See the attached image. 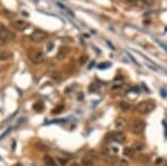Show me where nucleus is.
Instances as JSON below:
<instances>
[{
	"label": "nucleus",
	"mask_w": 167,
	"mask_h": 166,
	"mask_svg": "<svg viewBox=\"0 0 167 166\" xmlns=\"http://www.w3.org/2000/svg\"><path fill=\"white\" fill-rule=\"evenodd\" d=\"M28 55L31 61L35 64H41L45 60V54L41 49H30Z\"/></svg>",
	"instance_id": "obj_1"
},
{
	"label": "nucleus",
	"mask_w": 167,
	"mask_h": 166,
	"mask_svg": "<svg viewBox=\"0 0 167 166\" xmlns=\"http://www.w3.org/2000/svg\"><path fill=\"white\" fill-rule=\"evenodd\" d=\"M155 109V104L153 101H142L137 106V111L140 114H148Z\"/></svg>",
	"instance_id": "obj_2"
},
{
	"label": "nucleus",
	"mask_w": 167,
	"mask_h": 166,
	"mask_svg": "<svg viewBox=\"0 0 167 166\" xmlns=\"http://www.w3.org/2000/svg\"><path fill=\"white\" fill-rule=\"evenodd\" d=\"M15 38L14 32H11L8 28L0 25V40L2 42H9Z\"/></svg>",
	"instance_id": "obj_3"
},
{
	"label": "nucleus",
	"mask_w": 167,
	"mask_h": 166,
	"mask_svg": "<svg viewBox=\"0 0 167 166\" xmlns=\"http://www.w3.org/2000/svg\"><path fill=\"white\" fill-rule=\"evenodd\" d=\"M109 137H110V141H113L115 143H118V144H123V143L126 142V135L125 133L122 131H115L113 133L109 134Z\"/></svg>",
	"instance_id": "obj_4"
},
{
	"label": "nucleus",
	"mask_w": 167,
	"mask_h": 166,
	"mask_svg": "<svg viewBox=\"0 0 167 166\" xmlns=\"http://www.w3.org/2000/svg\"><path fill=\"white\" fill-rule=\"evenodd\" d=\"M145 127H146V123H145V121H142V119H136V121H134L133 124H132V131H133L134 134L138 135V134H142V133H143Z\"/></svg>",
	"instance_id": "obj_5"
},
{
	"label": "nucleus",
	"mask_w": 167,
	"mask_h": 166,
	"mask_svg": "<svg viewBox=\"0 0 167 166\" xmlns=\"http://www.w3.org/2000/svg\"><path fill=\"white\" fill-rule=\"evenodd\" d=\"M48 37V34L42 30H35L30 35V40L34 42H40Z\"/></svg>",
	"instance_id": "obj_6"
},
{
	"label": "nucleus",
	"mask_w": 167,
	"mask_h": 166,
	"mask_svg": "<svg viewBox=\"0 0 167 166\" xmlns=\"http://www.w3.org/2000/svg\"><path fill=\"white\" fill-rule=\"evenodd\" d=\"M94 155H95V152H92V151H90V152L87 154V155L82 158V166H94V162H95V157H94Z\"/></svg>",
	"instance_id": "obj_7"
},
{
	"label": "nucleus",
	"mask_w": 167,
	"mask_h": 166,
	"mask_svg": "<svg viewBox=\"0 0 167 166\" xmlns=\"http://www.w3.org/2000/svg\"><path fill=\"white\" fill-rule=\"evenodd\" d=\"M11 25L15 29H17L19 31H24L28 28V24L24 20H14L11 22Z\"/></svg>",
	"instance_id": "obj_8"
},
{
	"label": "nucleus",
	"mask_w": 167,
	"mask_h": 166,
	"mask_svg": "<svg viewBox=\"0 0 167 166\" xmlns=\"http://www.w3.org/2000/svg\"><path fill=\"white\" fill-rule=\"evenodd\" d=\"M68 52H69L68 47H66V46H62V47L58 49V52H57V55H56V58L58 59V60H64V59L67 57Z\"/></svg>",
	"instance_id": "obj_9"
},
{
	"label": "nucleus",
	"mask_w": 167,
	"mask_h": 166,
	"mask_svg": "<svg viewBox=\"0 0 167 166\" xmlns=\"http://www.w3.org/2000/svg\"><path fill=\"white\" fill-rule=\"evenodd\" d=\"M12 58V54L8 50H0V61H8Z\"/></svg>",
	"instance_id": "obj_10"
},
{
	"label": "nucleus",
	"mask_w": 167,
	"mask_h": 166,
	"mask_svg": "<svg viewBox=\"0 0 167 166\" xmlns=\"http://www.w3.org/2000/svg\"><path fill=\"white\" fill-rule=\"evenodd\" d=\"M44 163L46 166H57L56 162H55V159L51 157L50 155H46L44 157Z\"/></svg>",
	"instance_id": "obj_11"
},
{
	"label": "nucleus",
	"mask_w": 167,
	"mask_h": 166,
	"mask_svg": "<svg viewBox=\"0 0 167 166\" xmlns=\"http://www.w3.org/2000/svg\"><path fill=\"white\" fill-rule=\"evenodd\" d=\"M50 77H51V79H54L55 81H60V80L62 79V73L58 71V70H54V71H51Z\"/></svg>",
	"instance_id": "obj_12"
},
{
	"label": "nucleus",
	"mask_w": 167,
	"mask_h": 166,
	"mask_svg": "<svg viewBox=\"0 0 167 166\" xmlns=\"http://www.w3.org/2000/svg\"><path fill=\"white\" fill-rule=\"evenodd\" d=\"M119 107L123 111H132L133 105L130 104V103H127V101H122V103H119Z\"/></svg>",
	"instance_id": "obj_13"
},
{
	"label": "nucleus",
	"mask_w": 167,
	"mask_h": 166,
	"mask_svg": "<svg viewBox=\"0 0 167 166\" xmlns=\"http://www.w3.org/2000/svg\"><path fill=\"white\" fill-rule=\"evenodd\" d=\"M132 147H133V149L135 152H142V151L145 148V144L142 142H135Z\"/></svg>",
	"instance_id": "obj_14"
},
{
	"label": "nucleus",
	"mask_w": 167,
	"mask_h": 166,
	"mask_svg": "<svg viewBox=\"0 0 167 166\" xmlns=\"http://www.w3.org/2000/svg\"><path fill=\"white\" fill-rule=\"evenodd\" d=\"M116 127L118 128V129H124V128L126 127V121H124L123 118H117L116 119Z\"/></svg>",
	"instance_id": "obj_15"
},
{
	"label": "nucleus",
	"mask_w": 167,
	"mask_h": 166,
	"mask_svg": "<svg viewBox=\"0 0 167 166\" xmlns=\"http://www.w3.org/2000/svg\"><path fill=\"white\" fill-rule=\"evenodd\" d=\"M134 153H135V151L133 149V147H126V148H124V155L127 156V157H133Z\"/></svg>",
	"instance_id": "obj_16"
},
{
	"label": "nucleus",
	"mask_w": 167,
	"mask_h": 166,
	"mask_svg": "<svg viewBox=\"0 0 167 166\" xmlns=\"http://www.w3.org/2000/svg\"><path fill=\"white\" fill-rule=\"evenodd\" d=\"M44 104L42 103H36V104L34 105V111H44Z\"/></svg>",
	"instance_id": "obj_17"
},
{
	"label": "nucleus",
	"mask_w": 167,
	"mask_h": 166,
	"mask_svg": "<svg viewBox=\"0 0 167 166\" xmlns=\"http://www.w3.org/2000/svg\"><path fill=\"white\" fill-rule=\"evenodd\" d=\"M57 5H58L59 7L62 8V10H64V11H66V12H68V14H69V16H72V11H70V10H69L68 8L64 7V5H62V4H57Z\"/></svg>",
	"instance_id": "obj_18"
},
{
	"label": "nucleus",
	"mask_w": 167,
	"mask_h": 166,
	"mask_svg": "<svg viewBox=\"0 0 167 166\" xmlns=\"http://www.w3.org/2000/svg\"><path fill=\"white\" fill-rule=\"evenodd\" d=\"M62 109H64V106H62H62H59V107H56L55 109H52V114H59Z\"/></svg>",
	"instance_id": "obj_19"
},
{
	"label": "nucleus",
	"mask_w": 167,
	"mask_h": 166,
	"mask_svg": "<svg viewBox=\"0 0 167 166\" xmlns=\"http://www.w3.org/2000/svg\"><path fill=\"white\" fill-rule=\"evenodd\" d=\"M140 1H142L145 6H150V5L154 4V1H155V0H140Z\"/></svg>",
	"instance_id": "obj_20"
},
{
	"label": "nucleus",
	"mask_w": 167,
	"mask_h": 166,
	"mask_svg": "<svg viewBox=\"0 0 167 166\" xmlns=\"http://www.w3.org/2000/svg\"><path fill=\"white\" fill-rule=\"evenodd\" d=\"M110 66V64L109 62H105V64H100V65L98 66V68L99 69H106L107 67H109Z\"/></svg>",
	"instance_id": "obj_21"
},
{
	"label": "nucleus",
	"mask_w": 167,
	"mask_h": 166,
	"mask_svg": "<svg viewBox=\"0 0 167 166\" xmlns=\"http://www.w3.org/2000/svg\"><path fill=\"white\" fill-rule=\"evenodd\" d=\"M58 161L60 162L62 166H65V164L67 163V161H68V159H67V158H62V157H60V158H58Z\"/></svg>",
	"instance_id": "obj_22"
},
{
	"label": "nucleus",
	"mask_w": 167,
	"mask_h": 166,
	"mask_svg": "<svg viewBox=\"0 0 167 166\" xmlns=\"http://www.w3.org/2000/svg\"><path fill=\"white\" fill-rule=\"evenodd\" d=\"M157 42H158V44H159V45L162 46V47H163V48L165 49V50H166V52H167V44H164V42H160V40H157Z\"/></svg>",
	"instance_id": "obj_23"
},
{
	"label": "nucleus",
	"mask_w": 167,
	"mask_h": 166,
	"mask_svg": "<svg viewBox=\"0 0 167 166\" xmlns=\"http://www.w3.org/2000/svg\"><path fill=\"white\" fill-rule=\"evenodd\" d=\"M160 94H162V97H167V89L163 88V89L160 90Z\"/></svg>",
	"instance_id": "obj_24"
},
{
	"label": "nucleus",
	"mask_w": 167,
	"mask_h": 166,
	"mask_svg": "<svg viewBox=\"0 0 167 166\" xmlns=\"http://www.w3.org/2000/svg\"><path fill=\"white\" fill-rule=\"evenodd\" d=\"M11 131V128H9V129H7V131H6V133H4V134H2V135L0 136V139H2L5 137V136H7L8 134H9V133H10Z\"/></svg>",
	"instance_id": "obj_25"
},
{
	"label": "nucleus",
	"mask_w": 167,
	"mask_h": 166,
	"mask_svg": "<svg viewBox=\"0 0 167 166\" xmlns=\"http://www.w3.org/2000/svg\"><path fill=\"white\" fill-rule=\"evenodd\" d=\"M118 165H119V166H127V165H128V163H127L126 161H123V159H122Z\"/></svg>",
	"instance_id": "obj_26"
},
{
	"label": "nucleus",
	"mask_w": 167,
	"mask_h": 166,
	"mask_svg": "<svg viewBox=\"0 0 167 166\" xmlns=\"http://www.w3.org/2000/svg\"><path fill=\"white\" fill-rule=\"evenodd\" d=\"M52 47H54V44H52V42H50V44H48V46H47L48 50H51V49H52Z\"/></svg>",
	"instance_id": "obj_27"
},
{
	"label": "nucleus",
	"mask_w": 167,
	"mask_h": 166,
	"mask_svg": "<svg viewBox=\"0 0 167 166\" xmlns=\"http://www.w3.org/2000/svg\"><path fill=\"white\" fill-rule=\"evenodd\" d=\"M72 166H78V165H77V163H76V164H72Z\"/></svg>",
	"instance_id": "obj_28"
},
{
	"label": "nucleus",
	"mask_w": 167,
	"mask_h": 166,
	"mask_svg": "<svg viewBox=\"0 0 167 166\" xmlns=\"http://www.w3.org/2000/svg\"><path fill=\"white\" fill-rule=\"evenodd\" d=\"M165 166H167V164H166V165H165Z\"/></svg>",
	"instance_id": "obj_29"
}]
</instances>
